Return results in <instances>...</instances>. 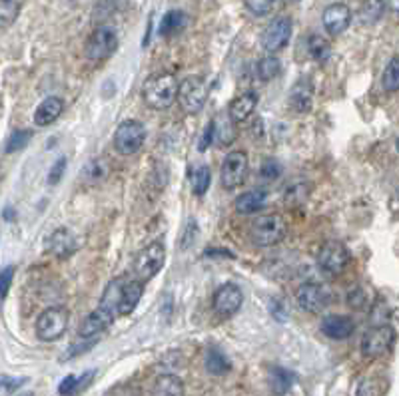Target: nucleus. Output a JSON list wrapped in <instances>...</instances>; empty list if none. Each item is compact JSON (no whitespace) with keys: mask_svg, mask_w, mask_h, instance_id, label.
I'll use <instances>...</instances> for the list:
<instances>
[{"mask_svg":"<svg viewBox=\"0 0 399 396\" xmlns=\"http://www.w3.org/2000/svg\"><path fill=\"white\" fill-rule=\"evenodd\" d=\"M124 283H126V277H116V279H112V281L106 285L100 305L88 315L86 321L82 323V327L78 330V337H80L82 341L96 343L98 337H100L104 330L112 327V323L120 317Z\"/></svg>","mask_w":399,"mask_h":396,"instance_id":"1","label":"nucleus"},{"mask_svg":"<svg viewBox=\"0 0 399 396\" xmlns=\"http://www.w3.org/2000/svg\"><path fill=\"white\" fill-rule=\"evenodd\" d=\"M178 80L170 72H160L150 76L142 86V98L152 110H168L176 102Z\"/></svg>","mask_w":399,"mask_h":396,"instance_id":"2","label":"nucleus"},{"mask_svg":"<svg viewBox=\"0 0 399 396\" xmlns=\"http://www.w3.org/2000/svg\"><path fill=\"white\" fill-rule=\"evenodd\" d=\"M288 233V224L279 213H266L256 217L250 225V239L258 247L278 245Z\"/></svg>","mask_w":399,"mask_h":396,"instance_id":"3","label":"nucleus"},{"mask_svg":"<svg viewBox=\"0 0 399 396\" xmlns=\"http://www.w3.org/2000/svg\"><path fill=\"white\" fill-rule=\"evenodd\" d=\"M176 100L180 103V108L186 112V114H198L204 110L206 100H208V84L204 78L200 76H188L186 80H182L178 84V94H176Z\"/></svg>","mask_w":399,"mask_h":396,"instance_id":"4","label":"nucleus"},{"mask_svg":"<svg viewBox=\"0 0 399 396\" xmlns=\"http://www.w3.org/2000/svg\"><path fill=\"white\" fill-rule=\"evenodd\" d=\"M70 313L64 307H50L36 319V337L44 343L58 341L68 328Z\"/></svg>","mask_w":399,"mask_h":396,"instance_id":"5","label":"nucleus"},{"mask_svg":"<svg viewBox=\"0 0 399 396\" xmlns=\"http://www.w3.org/2000/svg\"><path fill=\"white\" fill-rule=\"evenodd\" d=\"M164 261H166V247H164V243H148L136 255V259H134V275L142 283L150 281L152 277H156L160 273V269L164 267Z\"/></svg>","mask_w":399,"mask_h":396,"instance_id":"6","label":"nucleus"},{"mask_svg":"<svg viewBox=\"0 0 399 396\" xmlns=\"http://www.w3.org/2000/svg\"><path fill=\"white\" fill-rule=\"evenodd\" d=\"M146 141V128L138 120H126L114 132V150L120 155L138 154Z\"/></svg>","mask_w":399,"mask_h":396,"instance_id":"7","label":"nucleus"},{"mask_svg":"<svg viewBox=\"0 0 399 396\" xmlns=\"http://www.w3.org/2000/svg\"><path fill=\"white\" fill-rule=\"evenodd\" d=\"M396 345V330L391 325H375L367 328L362 339V353L367 359H380Z\"/></svg>","mask_w":399,"mask_h":396,"instance_id":"8","label":"nucleus"},{"mask_svg":"<svg viewBox=\"0 0 399 396\" xmlns=\"http://www.w3.org/2000/svg\"><path fill=\"white\" fill-rule=\"evenodd\" d=\"M118 48V34L112 26H98L86 42V58L92 62L108 60Z\"/></svg>","mask_w":399,"mask_h":396,"instance_id":"9","label":"nucleus"},{"mask_svg":"<svg viewBox=\"0 0 399 396\" xmlns=\"http://www.w3.org/2000/svg\"><path fill=\"white\" fill-rule=\"evenodd\" d=\"M351 263V255L347 247L340 241H328L322 245L317 253V265L322 271L330 275H342Z\"/></svg>","mask_w":399,"mask_h":396,"instance_id":"10","label":"nucleus"},{"mask_svg":"<svg viewBox=\"0 0 399 396\" xmlns=\"http://www.w3.org/2000/svg\"><path fill=\"white\" fill-rule=\"evenodd\" d=\"M250 173V157L245 152H232L226 155L222 170H220V179L226 190H236L248 179Z\"/></svg>","mask_w":399,"mask_h":396,"instance_id":"11","label":"nucleus"},{"mask_svg":"<svg viewBox=\"0 0 399 396\" xmlns=\"http://www.w3.org/2000/svg\"><path fill=\"white\" fill-rule=\"evenodd\" d=\"M295 301H297V305L304 310H308L312 315H317V313H322V310H326L330 307L331 297L330 291L324 285L310 281V283H304L295 291Z\"/></svg>","mask_w":399,"mask_h":396,"instance_id":"12","label":"nucleus"},{"mask_svg":"<svg viewBox=\"0 0 399 396\" xmlns=\"http://www.w3.org/2000/svg\"><path fill=\"white\" fill-rule=\"evenodd\" d=\"M292 36V20L288 17L274 18L261 32V48L266 52H279L281 48L288 46Z\"/></svg>","mask_w":399,"mask_h":396,"instance_id":"13","label":"nucleus"},{"mask_svg":"<svg viewBox=\"0 0 399 396\" xmlns=\"http://www.w3.org/2000/svg\"><path fill=\"white\" fill-rule=\"evenodd\" d=\"M242 289L236 283H226V285L218 287V291L214 293L212 307L222 319H230V317H234L238 310L242 309Z\"/></svg>","mask_w":399,"mask_h":396,"instance_id":"14","label":"nucleus"},{"mask_svg":"<svg viewBox=\"0 0 399 396\" xmlns=\"http://www.w3.org/2000/svg\"><path fill=\"white\" fill-rule=\"evenodd\" d=\"M80 239L76 237V233L68 227H58L50 233V237L46 239V249L48 253L56 259H68L72 257L78 249H80Z\"/></svg>","mask_w":399,"mask_h":396,"instance_id":"15","label":"nucleus"},{"mask_svg":"<svg viewBox=\"0 0 399 396\" xmlns=\"http://www.w3.org/2000/svg\"><path fill=\"white\" fill-rule=\"evenodd\" d=\"M322 22H324L326 32L330 36L344 34L351 24V10L344 2H333L324 10Z\"/></svg>","mask_w":399,"mask_h":396,"instance_id":"16","label":"nucleus"},{"mask_svg":"<svg viewBox=\"0 0 399 396\" xmlns=\"http://www.w3.org/2000/svg\"><path fill=\"white\" fill-rule=\"evenodd\" d=\"M290 106L295 114H308L313 106V82L312 78L297 80L290 90Z\"/></svg>","mask_w":399,"mask_h":396,"instance_id":"17","label":"nucleus"},{"mask_svg":"<svg viewBox=\"0 0 399 396\" xmlns=\"http://www.w3.org/2000/svg\"><path fill=\"white\" fill-rule=\"evenodd\" d=\"M353 330L355 325L347 315H330L322 321V333L333 341H344L353 335Z\"/></svg>","mask_w":399,"mask_h":396,"instance_id":"18","label":"nucleus"},{"mask_svg":"<svg viewBox=\"0 0 399 396\" xmlns=\"http://www.w3.org/2000/svg\"><path fill=\"white\" fill-rule=\"evenodd\" d=\"M258 94L256 92H243L240 96H236L232 103H230V110H228V116L234 123H242L245 121L256 110L258 106Z\"/></svg>","mask_w":399,"mask_h":396,"instance_id":"19","label":"nucleus"},{"mask_svg":"<svg viewBox=\"0 0 399 396\" xmlns=\"http://www.w3.org/2000/svg\"><path fill=\"white\" fill-rule=\"evenodd\" d=\"M62 112H64V100L58 96H50V98L42 100L40 106L36 108L35 123L38 128H46L58 120L62 116Z\"/></svg>","mask_w":399,"mask_h":396,"instance_id":"20","label":"nucleus"},{"mask_svg":"<svg viewBox=\"0 0 399 396\" xmlns=\"http://www.w3.org/2000/svg\"><path fill=\"white\" fill-rule=\"evenodd\" d=\"M268 204V193L263 190H252L242 193L236 201L234 207L240 215H252V213H258Z\"/></svg>","mask_w":399,"mask_h":396,"instance_id":"21","label":"nucleus"},{"mask_svg":"<svg viewBox=\"0 0 399 396\" xmlns=\"http://www.w3.org/2000/svg\"><path fill=\"white\" fill-rule=\"evenodd\" d=\"M96 377V370L90 368L84 375H68L66 379L58 384V395L60 396H78L86 390Z\"/></svg>","mask_w":399,"mask_h":396,"instance_id":"22","label":"nucleus"},{"mask_svg":"<svg viewBox=\"0 0 399 396\" xmlns=\"http://www.w3.org/2000/svg\"><path fill=\"white\" fill-rule=\"evenodd\" d=\"M186 395V386L184 380L176 375H160L154 380L152 386V396H184Z\"/></svg>","mask_w":399,"mask_h":396,"instance_id":"23","label":"nucleus"},{"mask_svg":"<svg viewBox=\"0 0 399 396\" xmlns=\"http://www.w3.org/2000/svg\"><path fill=\"white\" fill-rule=\"evenodd\" d=\"M212 123H214V139L218 141V146L228 148L236 141V138H238L236 123L230 120L228 114H220L216 120H212Z\"/></svg>","mask_w":399,"mask_h":396,"instance_id":"24","label":"nucleus"},{"mask_svg":"<svg viewBox=\"0 0 399 396\" xmlns=\"http://www.w3.org/2000/svg\"><path fill=\"white\" fill-rule=\"evenodd\" d=\"M206 370L214 377H224L232 370V362L220 348H210L206 353Z\"/></svg>","mask_w":399,"mask_h":396,"instance_id":"25","label":"nucleus"},{"mask_svg":"<svg viewBox=\"0 0 399 396\" xmlns=\"http://www.w3.org/2000/svg\"><path fill=\"white\" fill-rule=\"evenodd\" d=\"M188 24V17L182 10H170L166 12V17L160 22V34L162 36H174L182 32Z\"/></svg>","mask_w":399,"mask_h":396,"instance_id":"26","label":"nucleus"},{"mask_svg":"<svg viewBox=\"0 0 399 396\" xmlns=\"http://www.w3.org/2000/svg\"><path fill=\"white\" fill-rule=\"evenodd\" d=\"M256 74L261 82H272L274 78H278L281 74V62H279L278 56H274V54L263 56L256 66Z\"/></svg>","mask_w":399,"mask_h":396,"instance_id":"27","label":"nucleus"},{"mask_svg":"<svg viewBox=\"0 0 399 396\" xmlns=\"http://www.w3.org/2000/svg\"><path fill=\"white\" fill-rule=\"evenodd\" d=\"M385 10H387V6L383 0H365L360 8V22L362 24H375L378 20H382Z\"/></svg>","mask_w":399,"mask_h":396,"instance_id":"28","label":"nucleus"},{"mask_svg":"<svg viewBox=\"0 0 399 396\" xmlns=\"http://www.w3.org/2000/svg\"><path fill=\"white\" fill-rule=\"evenodd\" d=\"M294 380V373H290V370H286L281 366H274L270 370V384H272L274 393H278V395H286L292 388Z\"/></svg>","mask_w":399,"mask_h":396,"instance_id":"29","label":"nucleus"},{"mask_svg":"<svg viewBox=\"0 0 399 396\" xmlns=\"http://www.w3.org/2000/svg\"><path fill=\"white\" fill-rule=\"evenodd\" d=\"M330 52H331L330 42H328L324 36L312 34L310 38H308V54L312 56L313 60L324 62V60H328V58H330Z\"/></svg>","mask_w":399,"mask_h":396,"instance_id":"30","label":"nucleus"},{"mask_svg":"<svg viewBox=\"0 0 399 396\" xmlns=\"http://www.w3.org/2000/svg\"><path fill=\"white\" fill-rule=\"evenodd\" d=\"M308 195H310V186H308L306 181H294V184L286 190L284 199H286V206L297 207L308 199Z\"/></svg>","mask_w":399,"mask_h":396,"instance_id":"31","label":"nucleus"},{"mask_svg":"<svg viewBox=\"0 0 399 396\" xmlns=\"http://www.w3.org/2000/svg\"><path fill=\"white\" fill-rule=\"evenodd\" d=\"M212 184V172L208 166H198L194 173H192V191L196 195H206Z\"/></svg>","mask_w":399,"mask_h":396,"instance_id":"32","label":"nucleus"},{"mask_svg":"<svg viewBox=\"0 0 399 396\" xmlns=\"http://www.w3.org/2000/svg\"><path fill=\"white\" fill-rule=\"evenodd\" d=\"M382 86L385 92H398L399 88V60L393 56L391 60H389V64L385 66L383 70V76H382Z\"/></svg>","mask_w":399,"mask_h":396,"instance_id":"33","label":"nucleus"},{"mask_svg":"<svg viewBox=\"0 0 399 396\" xmlns=\"http://www.w3.org/2000/svg\"><path fill=\"white\" fill-rule=\"evenodd\" d=\"M385 390H387V380L369 377V379H364L360 382L358 396H383Z\"/></svg>","mask_w":399,"mask_h":396,"instance_id":"34","label":"nucleus"},{"mask_svg":"<svg viewBox=\"0 0 399 396\" xmlns=\"http://www.w3.org/2000/svg\"><path fill=\"white\" fill-rule=\"evenodd\" d=\"M22 0H0V28L10 26L20 12Z\"/></svg>","mask_w":399,"mask_h":396,"instance_id":"35","label":"nucleus"},{"mask_svg":"<svg viewBox=\"0 0 399 396\" xmlns=\"http://www.w3.org/2000/svg\"><path fill=\"white\" fill-rule=\"evenodd\" d=\"M106 175H108V168H106L104 159H90L82 172V177L90 184H98Z\"/></svg>","mask_w":399,"mask_h":396,"instance_id":"36","label":"nucleus"},{"mask_svg":"<svg viewBox=\"0 0 399 396\" xmlns=\"http://www.w3.org/2000/svg\"><path fill=\"white\" fill-rule=\"evenodd\" d=\"M30 139H33V132L30 130H17V132H12L8 141H6V154H15V152L24 150Z\"/></svg>","mask_w":399,"mask_h":396,"instance_id":"37","label":"nucleus"},{"mask_svg":"<svg viewBox=\"0 0 399 396\" xmlns=\"http://www.w3.org/2000/svg\"><path fill=\"white\" fill-rule=\"evenodd\" d=\"M243 4H245V8H248L250 14H254V17H266V14L272 12L276 0H243Z\"/></svg>","mask_w":399,"mask_h":396,"instance_id":"38","label":"nucleus"},{"mask_svg":"<svg viewBox=\"0 0 399 396\" xmlns=\"http://www.w3.org/2000/svg\"><path fill=\"white\" fill-rule=\"evenodd\" d=\"M26 382V379H15L8 375H0V395H12Z\"/></svg>","mask_w":399,"mask_h":396,"instance_id":"39","label":"nucleus"},{"mask_svg":"<svg viewBox=\"0 0 399 396\" xmlns=\"http://www.w3.org/2000/svg\"><path fill=\"white\" fill-rule=\"evenodd\" d=\"M12 279H15V267L8 265L0 271V301L6 299V295L10 291V285H12Z\"/></svg>","mask_w":399,"mask_h":396,"instance_id":"40","label":"nucleus"},{"mask_svg":"<svg viewBox=\"0 0 399 396\" xmlns=\"http://www.w3.org/2000/svg\"><path fill=\"white\" fill-rule=\"evenodd\" d=\"M260 175L263 179H268V181L278 179L279 175H281V166H279L276 159H266V161L261 164Z\"/></svg>","mask_w":399,"mask_h":396,"instance_id":"41","label":"nucleus"},{"mask_svg":"<svg viewBox=\"0 0 399 396\" xmlns=\"http://www.w3.org/2000/svg\"><path fill=\"white\" fill-rule=\"evenodd\" d=\"M64 172H66V157L62 155V157H58V159L54 161L50 172H48V184H50V186H56V184L62 179Z\"/></svg>","mask_w":399,"mask_h":396,"instance_id":"42","label":"nucleus"},{"mask_svg":"<svg viewBox=\"0 0 399 396\" xmlns=\"http://www.w3.org/2000/svg\"><path fill=\"white\" fill-rule=\"evenodd\" d=\"M365 301H367V293H365L362 287H355V289H351V291H349V295H347V303H349V307H355V309H364Z\"/></svg>","mask_w":399,"mask_h":396,"instance_id":"43","label":"nucleus"},{"mask_svg":"<svg viewBox=\"0 0 399 396\" xmlns=\"http://www.w3.org/2000/svg\"><path fill=\"white\" fill-rule=\"evenodd\" d=\"M212 141H214V123L210 121L208 126L204 128V132H202V138H200V143H198V150H200V152H206L210 146H212Z\"/></svg>","mask_w":399,"mask_h":396,"instance_id":"44","label":"nucleus"},{"mask_svg":"<svg viewBox=\"0 0 399 396\" xmlns=\"http://www.w3.org/2000/svg\"><path fill=\"white\" fill-rule=\"evenodd\" d=\"M196 233H198V229H196V221H190V224L186 225V233H184V237H182V249H188L194 239H196Z\"/></svg>","mask_w":399,"mask_h":396,"instance_id":"45","label":"nucleus"},{"mask_svg":"<svg viewBox=\"0 0 399 396\" xmlns=\"http://www.w3.org/2000/svg\"><path fill=\"white\" fill-rule=\"evenodd\" d=\"M18 396H35V393H20Z\"/></svg>","mask_w":399,"mask_h":396,"instance_id":"46","label":"nucleus"}]
</instances>
